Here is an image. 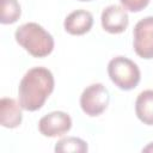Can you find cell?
I'll return each instance as SVG.
<instances>
[{"instance_id": "1", "label": "cell", "mask_w": 153, "mask_h": 153, "mask_svg": "<svg viewBox=\"0 0 153 153\" xmlns=\"http://www.w3.org/2000/svg\"><path fill=\"white\" fill-rule=\"evenodd\" d=\"M53 73L45 67H33L22 78L18 87V100L23 110H39L54 91Z\"/></svg>"}, {"instance_id": "2", "label": "cell", "mask_w": 153, "mask_h": 153, "mask_svg": "<svg viewBox=\"0 0 153 153\" xmlns=\"http://www.w3.org/2000/svg\"><path fill=\"white\" fill-rule=\"evenodd\" d=\"M17 43L33 57H45L54 49V38L37 23H25L16 32Z\"/></svg>"}, {"instance_id": "3", "label": "cell", "mask_w": 153, "mask_h": 153, "mask_svg": "<svg viewBox=\"0 0 153 153\" xmlns=\"http://www.w3.org/2000/svg\"><path fill=\"white\" fill-rule=\"evenodd\" d=\"M108 74L110 80L123 91L135 88L141 79L137 65L126 56H116L108 63Z\"/></svg>"}, {"instance_id": "4", "label": "cell", "mask_w": 153, "mask_h": 153, "mask_svg": "<svg viewBox=\"0 0 153 153\" xmlns=\"http://www.w3.org/2000/svg\"><path fill=\"white\" fill-rule=\"evenodd\" d=\"M110 96L103 84H92L87 86L80 96L81 110L91 117L103 114L109 105Z\"/></svg>"}, {"instance_id": "5", "label": "cell", "mask_w": 153, "mask_h": 153, "mask_svg": "<svg viewBox=\"0 0 153 153\" xmlns=\"http://www.w3.org/2000/svg\"><path fill=\"white\" fill-rule=\"evenodd\" d=\"M133 36L136 55L145 60L153 59V16L139 20L134 26Z\"/></svg>"}, {"instance_id": "6", "label": "cell", "mask_w": 153, "mask_h": 153, "mask_svg": "<svg viewBox=\"0 0 153 153\" xmlns=\"http://www.w3.org/2000/svg\"><path fill=\"white\" fill-rule=\"evenodd\" d=\"M72 128V118L67 112L53 111L44 115L38 122V130L43 136L56 137L68 133Z\"/></svg>"}, {"instance_id": "7", "label": "cell", "mask_w": 153, "mask_h": 153, "mask_svg": "<svg viewBox=\"0 0 153 153\" xmlns=\"http://www.w3.org/2000/svg\"><path fill=\"white\" fill-rule=\"evenodd\" d=\"M100 22L103 29L106 32L116 35L123 32L127 29L129 24V18L127 10H124L122 6L110 5L103 10Z\"/></svg>"}, {"instance_id": "8", "label": "cell", "mask_w": 153, "mask_h": 153, "mask_svg": "<svg viewBox=\"0 0 153 153\" xmlns=\"http://www.w3.org/2000/svg\"><path fill=\"white\" fill-rule=\"evenodd\" d=\"M92 25H93V16L91 12L86 10L73 11L66 17L63 22V27L66 32L73 36L85 35L91 30Z\"/></svg>"}, {"instance_id": "9", "label": "cell", "mask_w": 153, "mask_h": 153, "mask_svg": "<svg viewBox=\"0 0 153 153\" xmlns=\"http://www.w3.org/2000/svg\"><path fill=\"white\" fill-rule=\"evenodd\" d=\"M23 120L22 106L13 98L4 97L0 100V123L5 128H17Z\"/></svg>"}, {"instance_id": "10", "label": "cell", "mask_w": 153, "mask_h": 153, "mask_svg": "<svg viewBox=\"0 0 153 153\" xmlns=\"http://www.w3.org/2000/svg\"><path fill=\"white\" fill-rule=\"evenodd\" d=\"M135 114L143 124L153 126V90H145L137 96Z\"/></svg>"}, {"instance_id": "11", "label": "cell", "mask_w": 153, "mask_h": 153, "mask_svg": "<svg viewBox=\"0 0 153 153\" xmlns=\"http://www.w3.org/2000/svg\"><path fill=\"white\" fill-rule=\"evenodd\" d=\"M0 23L4 25L16 23L22 14V8L18 0H0Z\"/></svg>"}, {"instance_id": "12", "label": "cell", "mask_w": 153, "mask_h": 153, "mask_svg": "<svg viewBox=\"0 0 153 153\" xmlns=\"http://www.w3.org/2000/svg\"><path fill=\"white\" fill-rule=\"evenodd\" d=\"M55 152L59 153H65V152H76V153H85L87 152L88 147L86 141H84L80 137L75 136H67L61 140H59L55 145Z\"/></svg>"}, {"instance_id": "13", "label": "cell", "mask_w": 153, "mask_h": 153, "mask_svg": "<svg viewBox=\"0 0 153 153\" xmlns=\"http://www.w3.org/2000/svg\"><path fill=\"white\" fill-rule=\"evenodd\" d=\"M122 7L129 12H140L149 4V0H120Z\"/></svg>"}, {"instance_id": "14", "label": "cell", "mask_w": 153, "mask_h": 153, "mask_svg": "<svg viewBox=\"0 0 153 153\" xmlns=\"http://www.w3.org/2000/svg\"><path fill=\"white\" fill-rule=\"evenodd\" d=\"M142 152H153V142H151L146 147H143L142 148Z\"/></svg>"}, {"instance_id": "15", "label": "cell", "mask_w": 153, "mask_h": 153, "mask_svg": "<svg viewBox=\"0 0 153 153\" xmlns=\"http://www.w3.org/2000/svg\"><path fill=\"white\" fill-rule=\"evenodd\" d=\"M79 1H91V0H79Z\"/></svg>"}]
</instances>
